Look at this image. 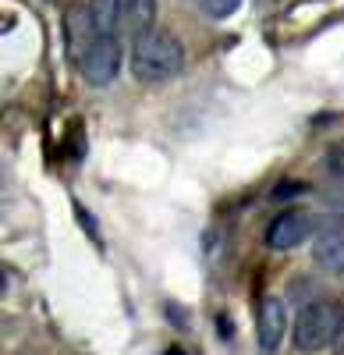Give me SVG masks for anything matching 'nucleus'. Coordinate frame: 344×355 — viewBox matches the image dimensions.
Wrapping results in <instances>:
<instances>
[{
    "instance_id": "obj_4",
    "label": "nucleus",
    "mask_w": 344,
    "mask_h": 355,
    "mask_svg": "<svg viewBox=\"0 0 344 355\" xmlns=\"http://www.w3.org/2000/svg\"><path fill=\"white\" fill-rule=\"evenodd\" d=\"M100 25L93 18L89 8H82V4H71L68 15H64V46H68V57L75 64H82V57L89 53V46L100 40Z\"/></svg>"
},
{
    "instance_id": "obj_5",
    "label": "nucleus",
    "mask_w": 344,
    "mask_h": 355,
    "mask_svg": "<svg viewBox=\"0 0 344 355\" xmlns=\"http://www.w3.org/2000/svg\"><path fill=\"white\" fill-rule=\"evenodd\" d=\"M312 214L305 210H284L277 214L270 224H266V245L284 252V249H295L302 242H309V234H312Z\"/></svg>"
},
{
    "instance_id": "obj_12",
    "label": "nucleus",
    "mask_w": 344,
    "mask_h": 355,
    "mask_svg": "<svg viewBox=\"0 0 344 355\" xmlns=\"http://www.w3.org/2000/svg\"><path fill=\"white\" fill-rule=\"evenodd\" d=\"M263 4H273V0H263Z\"/></svg>"
},
{
    "instance_id": "obj_6",
    "label": "nucleus",
    "mask_w": 344,
    "mask_h": 355,
    "mask_svg": "<svg viewBox=\"0 0 344 355\" xmlns=\"http://www.w3.org/2000/svg\"><path fill=\"white\" fill-rule=\"evenodd\" d=\"M284 334H288V309H284L277 295H266L260 306V348L266 355H273L280 348Z\"/></svg>"
},
{
    "instance_id": "obj_8",
    "label": "nucleus",
    "mask_w": 344,
    "mask_h": 355,
    "mask_svg": "<svg viewBox=\"0 0 344 355\" xmlns=\"http://www.w3.org/2000/svg\"><path fill=\"white\" fill-rule=\"evenodd\" d=\"M89 11L103 36H118V28L125 25V0H89Z\"/></svg>"
},
{
    "instance_id": "obj_9",
    "label": "nucleus",
    "mask_w": 344,
    "mask_h": 355,
    "mask_svg": "<svg viewBox=\"0 0 344 355\" xmlns=\"http://www.w3.org/2000/svg\"><path fill=\"white\" fill-rule=\"evenodd\" d=\"M153 18H156V0H125V25L135 36L153 28Z\"/></svg>"
},
{
    "instance_id": "obj_11",
    "label": "nucleus",
    "mask_w": 344,
    "mask_h": 355,
    "mask_svg": "<svg viewBox=\"0 0 344 355\" xmlns=\"http://www.w3.org/2000/svg\"><path fill=\"white\" fill-rule=\"evenodd\" d=\"M327 171H330L334 178H344V139L334 142L330 150H327Z\"/></svg>"
},
{
    "instance_id": "obj_1",
    "label": "nucleus",
    "mask_w": 344,
    "mask_h": 355,
    "mask_svg": "<svg viewBox=\"0 0 344 355\" xmlns=\"http://www.w3.org/2000/svg\"><path fill=\"white\" fill-rule=\"evenodd\" d=\"M185 68V46L167 28H146L132 40V75L138 82H167Z\"/></svg>"
},
{
    "instance_id": "obj_2",
    "label": "nucleus",
    "mask_w": 344,
    "mask_h": 355,
    "mask_svg": "<svg viewBox=\"0 0 344 355\" xmlns=\"http://www.w3.org/2000/svg\"><path fill=\"white\" fill-rule=\"evenodd\" d=\"M344 334V309L334 299H312L295 316V348L298 352H323Z\"/></svg>"
},
{
    "instance_id": "obj_7",
    "label": "nucleus",
    "mask_w": 344,
    "mask_h": 355,
    "mask_svg": "<svg viewBox=\"0 0 344 355\" xmlns=\"http://www.w3.org/2000/svg\"><path fill=\"white\" fill-rule=\"evenodd\" d=\"M312 256H316V263L323 266L327 274H344V231L330 227V231H320L316 245H312Z\"/></svg>"
},
{
    "instance_id": "obj_3",
    "label": "nucleus",
    "mask_w": 344,
    "mask_h": 355,
    "mask_svg": "<svg viewBox=\"0 0 344 355\" xmlns=\"http://www.w3.org/2000/svg\"><path fill=\"white\" fill-rule=\"evenodd\" d=\"M78 68H82V75H85V82H89V85L114 82V78H118V71H121V43H118V36H100L89 46V53L82 57Z\"/></svg>"
},
{
    "instance_id": "obj_10",
    "label": "nucleus",
    "mask_w": 344,
    "mask_h": 355,
    "mask_svg": "<svg viewBox=\"0 0 344 355\" xmlns=\"http://www.w3.org/2000/svg\"><path fill=\"white\" fill-rule=\"evenodd\" d=\"M199 8H203L210 18H227V15H235L242 0H195Z\"/></svg>"
}]
</instances>
